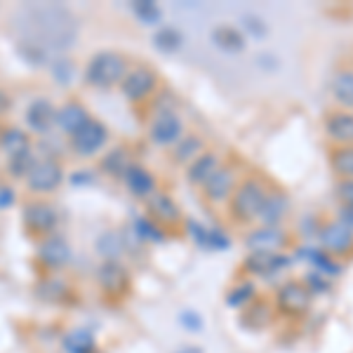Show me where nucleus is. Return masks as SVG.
Wrapping results in <instances>:
<instances>
[{
  "label": "nucleus",
  "instance_id": "24",
  "mask_svg": "<svg viewBox=\"0 0 353 353\" xmlns=\"http://www.w3.org/2000/svg\"><path fill=\"white\" fill-rule=\"evenodd\" d=\"M205 151H208V144H205L203 137L184 134L179 144L174 146V163L176 165H186V168H189V165L193 161H198V158H201Z\"/></svg>",
  "mask_w": 353,
  "mask_h": 353
},
{
  "label": "nucleus",
  "instance_id": "29",
  "mask_svg": "<svg viewBox=\"0 0 353 353\" xmlns=\"http://www.w3.org/2000/svg\"><path fill=\"white\" fill-rule=\"evenodd\" d=\"M254 294H257V290H254L252 281H243L229 290L226 304H229L231 309H245V306H250L254 301Z\"/></svg>",
  "mask_w": 353,
  "mask_h": 353
},
{
  "label": "nucleus",
  "instance_id": "2",
  "mask_svg": "<svg viewBox=\"0 0 353 353\" xmlns=\"http://www.w3.org/2000/svg\"><path fill=\"white\" fill-rule=\"evenodd\" d=\"M271 191L273 184L269 176H264L261 172L243 174V179L238 181L236 191H233L231 201L226 203V212H229L233 224L250 226L254 221H259L261 208H264Z\"/></svg>",
  "mask_w": 353,
  "mask_h": 353
},
{
  "label": "nucleus",
  "instance_id": "40",
  "mask_svg": "<svg viewBox=\"0 0 353 353\" xmlns=\"http://www.w3.org/2000/svg\"><path fill=\"white\" fill-rule=\"evenodd\" d=\"M14 201H17L14 191L10 189V186H0V210H8V208H12Z\"/></svg>",
  "mask_w": 353,
  "mask_h": 353
},
{
  "label": "nucleus",
  "instance_id": "44",
  "mask_svg": "<svg viewBox=\"0 0 353 353\" xmlns=\"http://www.w3.org/2000/svg\"><path fill=\"white\" fill-rule=\"evenodd\" d=\"M8 104H10V101H8V97H5L3 92H0V111H5V109H8Z\"/></svg>",
  "mask_w": 353,
  "mask_h": 353
},
{
  "label": "nucleus",
  "instance_id": "36",
  "mask_svg": "<svg viewBox=\"0 0 353 353\" xmlns=\"http://www.w3.org/2000/svg\"><path fill=\"white\" fill-rule=\"evenodd\" d=\"M50 71H52L54 81L59 85H68L73 81V61H68L66 57H59V59H52L50 64Z\"/></svg>",
  "mask_w": 353,
  "mask_h": 353
},
{
  "label": "nucleus",
  "instance_id": "31",
  "mask_svg": "<svg viewBox=\"0 0 353 353\" xmlns=\"http://www.w3.org/2000/svg\"><path fill=\"white\" fill-rule=\"evenodd\" d=\"M130 165H132V163L128 161V151H125V149H113L111 153H106L104 161H101V170H104L106 174H111V176H123L125 172H128Z\"/></svg>",
  "mask_w": 353,
  "mask_h": 353
},
{
  "label": "nucleus",
  "instance_id": "8",
  "mask_svg": "<svg viewBox=\"0 0 353 353\" xmlns=\"http://www.w3.org/2000/svg\"><path fill=\"white\" fill-rule=\"evenodd\" d=\"M184 134V123L172 109H161L149 125V139L156 146H163V149L176 146Z\"/></svg>",
  "mask_w": 353,
  "mask_h": 353
},
{
  "label": "nucleus",
  "instance_id": "25",
  "mask_svg": "<svg viewBox=\"0 0 353 353\" xmlns=\"http://www.w3.org/2000/svg\"><path fill=\"white\" fill-rule=\"evenodd\" d=\"M212 41L217 48H221L229 54L243 52L245 50V33L236 26H217L212 31Z\"/></svg>",
  "mask_w": 353,
  "mask_h": 353
},
{
  "label": "nucleus",
  "instance_id": "6",
  "mask_svg": "<svg viewBox=\"0 0 353 353\" xmlns=\"http://www.w3.org/2000/svg\"><path fill=\"white\" fill-rule=\"evenodd\" d=\"M318 243H321L323 252H327L334 259H344L353 254V231L346 224H341L339 219H330L321 224Z\"/></svg>",
  "mask_w": 353,
  "mask_h": 353
},
{
  "label": "nucleus",
  "instance_id": "3",
  "mask_svg": "<svg viewBox=\"0 0 353 353\" xmlns=\"http://www.w3.org/2000/svg\"><path fill=\"white\" fill-rule=\"evenodd\" d=\"M128 59L118 52H97L85 68V83L99 90H109L116 85H123L128 76Z\"/></svg>",
  "mask_w": 353,
  "mask_h": 353
},
{
  "label": "nucleus",
  "instance_id": "43",
  "mask_svg": "<svg viewBox=\"0 0 353 353\" xmlns=\"http://www.w3.org/2000/svg\"><path fill=\"white\" fill-rule=\"evenodd\" d=\"M94 181V174H90V170H81L71 176V184H92Z\"/></svg>",
  "mask_w": 353,
  "mask_h": 353
},
{
  "label": "nucleus",
  "instance_id": "18",
  "mask_svg": "<svg viewBox=\"0 0 353 353\" xmlns=\"http://www.w3.org/2000/svg\"><path fill=\"white\" fill-rule=\"evenodd\" d=\"M221 163H224V156H219L217 151H205L198 161H193L189 168H186V179H189L191 186H196V189H203L205 181L210 179L217 170L221 168Z\"/></svg>",
  "mask_w": 353,
  "mask_h": 353
},
{
  "label": "nucleus",
  "instance_id": "19",
  "mask_svg": "<svg viewBox=\"0 0 353 353\" xmlns=\"http://www.w3.org/2000/svg\"><path fill=\"white\" fill-rule=\"evenodd\" d=\"M146 205H149V214H151V219L156 221V224L172 226V224H179V221H181L179 205H176L172 198L168 196V193L156 191L149 201H146Z\"/></svg>",
  "mask_w": 353,
  "mask_h": 353
},
{
  "label": "nucleus",
  "instance_id": "39",
  "mask_svg": "<svg viewBox=\"0 0 353 353\" xmlns=\"http://www.w3.org/2000/svg\"><path fill=\"white\" fill-rule=\"evenodd\" d=\"M337 201L341 205H353V179L337 181Z\"/></svg>",
  "mask_w": 353,
  "mask_h": 353
},
{
  "label": "nucleus",
  "instance_id": "16",
  "mask_svg": "<svg viewBox=\"0 0 353 353\" xmlns=\"http://www.w3.org/2000/svg\"><path fill=\"white\" fill-rule=\"evenodd\" d=\"M123 181L128 186V191L134 198H141V201H149L153 193H156V176L144 165H137V163L130 165L128 172L123 174Z\"/></svg>",
  "mask_w": 353,
  "mask_h": 353
},
{
  "label": "nucleus",
  "instance_id": "13",
  "mask_svg": "<svg viewBox=\"0 0 353 353\" xmlns=\"http://www.w3.org/2000/svg\"><path fill=\"white\" fill-rule=\"evenodd\" d=\"M290 259L285 254H266V252H250V257L243 261V271L252 278H271L285 271Z\"/></svg>",
  "mask_w": 353,
  "mask_h": 353
},
{
  "label": "nucleus",
  "instance_id": "22",
  "mask_svg": "<svg viewBox=\"0 0 353 353\" xmlns=\"http://www.w3.org/2000/svg\"><path fill=\"white\" fill-rule=\"evenodd\" d=\"M57 111L48 99H36L26 109V125L38 134H48L57 125Z\"/></svg>",
  "mask_w": 353,
  "mask_h": 353
},
{
  "label": "nucleus",
  "instance_id": "42",
  "mask_svg": "<svg viewBox=\"0 0 353 353\" xmlns=\"http://www.w3.org/2000/svg\"><path fill=\"white\" fill-rule=\"evenodd\" d=\"M181 325H186L189 330H201V318L196 316V313H191V311H186L184 316H181Z\"/></svg>",
  "mask_w": 353,
  "mask_h": 353
},
{
  "label": "nucleus",
  "instance_id": "30",
  "mask_svg": "<svg viewBox=\"0 0 353 353\" xmlns=\"http://www.w3.org/2000/svg\"><path fill=\"white\" fill-rule=\"evenodd\" d=\"M66 353H94V339L88 330H73L64 337Z\"/></svg>",
  "mask_w": 353,
  "mask_h": 353
},
{
  "label": "nucleus",
  "instance_id": "10",
  "mask_svg": "<svg viewBox=\"0 0 353 353\" xmlns=\"http://www.w3.org/2000/svg\"><path fill=\"white\" fill-rule=\"evenodd\" d=\"M61 181H64V170H61V165L57 163L54 158L36 161L33 170L26 176V186L33 193H50V191H54Z\"/></svg>",
  "mask_w": 353,
  "mask_h": 353
},
{
  "label": "nucleus",
  "instance_id": "28",
  "mask_svg": "<svg viewBox=\"0 0 353 353\" xmlns=\"http://www.w3.org/2000/svg\"><path fill=\"white\" fill-rule=\"evenodd\" d=\"M0 146H3V151L8 153L10 158L21 156V153L31 151V141H28V134L21 132V130H17V128H10V130H5V132L0 134Z\"/></svg>",
  "mask_w": 353,
  "mask_h": 353
},
{
  "label": "nucleus",
  "instance_id": "17",
  "mask_svg": "<svg viewBox=\"0 0 353 353\" xmlns=\"http://www.w3.org/2000/svg\"><path fill=\"white\" fill-rule=\"evenodd\" d=\"M332 101L339 106V111H353V66L341 64L332 76Z\"/></svg>",
  "mask_w": 353,
  "mask_h": 353
},
{
  "label": "nucleus",
  "instance_id": "27",
  "mask_svg": "<svg viewBox=\"0 0 353 353\" xmlns=\"http://www.w3.org/2000/svg\"><path fill=\"white\" fill-rule=\"evenodd\" d=\"M97 252L104 257V261H118L125 252V238L118 231H104L97 238Z\"/></svg>",
  "mask_w": 353,
  "mask_h": 353
},
{
  "label": "nucleus",
  "instance_id": "1",
  "mask_svg": "<svg viewBox=\"0 0 353 353\" xmlns=\"http://www.w3.org/2000/svg\"><path fill=\"white\" fill-rule=\"evenodd\" d=\"M17 21H24L31 33L19 38V54L26 61L43 64L50 50H66L76 43V19L61 5H28L17 12Z\"/></svg>",
  "mask_w": 353,
  "mask_h": 353
},
{
  "label": "nucleus",
  "instance_id": "38",
  "mask_svg": "<svg viewBox=\"0 0 353 353\" xmlns=\"http://www.w3.org/2000/svg\"><path fill=\"white\" fill-rule=\"evenodd\" d=\"M243 28L250 33L252 38H257V41H261V38H266V33H269V28H266V24L261 19H257V17L248 14L243 17Z\"/></svg>",
  "mask_w": 353,
  "mask_h": 353
},
{
  "label": "nucleus",
  "instance_id": "37",
  "mask_svg": "<svg viewBox=\"0 0 353 353\" xmlns=\"http://www.w3.org/2000/svg\"><path fill=\"white\" fill-rule=\"evenodd\" d=\"M64 292H66V288H64V283H59V281H43L41 285H38V297L45 301H59L64 297Z\"/></svg>",
  "mask_w": 353,
  "mask_h": 353
},
{
  "label": "nucleus",
  "instance_id": "11",
  "mask_svg": "<svg viewBox=\"0 0 353 353\" xmlns=\"http://www.w3.org/2000/svg\"><path fill=\"white\" fill-rule=\"evenodd\" d=\"M97 283L111 299H123L130 292V273L121 261H104L97 271Z\"/></svg>",
  "mask_w": 353,
  "mask_h": 353
},
{
  "label": "nucleus",
  "instance_id": "34",
  "mask_svg": "<svg viewBox=\"0 0 353 353\" xmlns=\"http://www.w3.org/2000/svg\"><path fill=\"white\" fill-rule=\"evenodd\" d=\"M33 165H36V158H33V153H21V156H14L10 158L8 163V172L10 176H14V179H26L28 172L33 170Z\"/></svg>",
  "mask_w": 353,
  "mask_h": 353
},
{
  "label": "nucleus",
  "instance_id": "7",
  "mask_svg": "<svg viewBox=\"0 0 353 353\" xmlns=\"http://www.w3.org/2000/svg\"><path fill=\"white\" fill-rule=\"evenodd\" d=\"M290 243H292V233L283 226H257V229H250L245 236V248L250 252L283 254V250Z\"/></svg>",
  "mask_w": 353,
  "mask_h": 353
},
{
  "label": "nucleus",
  "instance_id": "4",
  "mask_svg": "<svg viewBox=\"0 0 353 353\" xmlns=\"http://www.w3.org/2000/svg\"><path fill=\"white\" fill-rule=\"evenodd\" d=\"M313 292L304 281H285L276 290V309L285 318H301L311 311Z\"/></svg>",
  "mask_w": 353,
  "mask_h": 353
},
{
  "label": "nucleus",
  "instance_id": "5",
  "mask_svg": "<svg viewBox=\"0 0 353 353\" xmlns=\"http://www.w3.org/2000/svg\"><path fill=\"white\" fill-rule=\"evenodd\" d=\"M243 179V172L233 161H224L221 168L205 181L203 186V198L208 201L210 205H221V203H229L233 191H236L238 181Z\"/></svg>",
  "mask_w": 353,
  "mask_h": 353
},
{
  "label": "nucleus",
  "instance_id": "15",
  "mask_svg": "<svg viewBox=\"0 0 353 353\" xmlns=\"http://www.w3.org/2000/svg\"><path fill=\"white\" fill-rule=\"evenodd\" d=\"M57 210L48 203H28L24 208V226L33 233H48L52 236L57 229Z\"/></svg>",
  "mask_w": 353,
  "mask_h": 353
},
{
  "label": "nucleus",
  "instance_id": "14",
  "mask_svg": "<svg viewBox=\"0 0 353 353\" xmlns=\"http://www.w3.org/2000/svg\"><path fill=\"white\" fill-rule=\"evenodd\" d=\"M330 144L334 146H353V111H330L323 121Z\"/></svg>",
  "mask_w": 353,
  "mask_h": 353
},
{
  "label": "nucleus",
  "instance_id": "35",
  "mask_svg": "<svg viewBox=\"0 0 353 353\" xmlns=\"http://www.w3.org/2000/svg\"><path fill=\"white\" fill-rule=\"evenodd\" d=\"M134 231H137V236L144 238V241H163V238H165V231L161 229V224H156L151 217L149 219H146V217L137 219Z\"/></svg>",
  "mask_w": 353,
  "mask_h": 353
},
{
  "label": "nucleus",
  "instance_id": "33",
  "mask_svg": "<svg viewBox=\"0 0 353 353\" xmlns=\"http://www.w3.org/2000/svg\"><path fill=\"white\" fill-rule=\"evenodd\" d=\"M153 43H156V48L161 50V52L170 54V52H176V50L181 48V43H184V36H181L176 28L172 26H165L161 31L153 36Z\"/></svg>",
  "mask_w": 353,
  "mask_h": 353
},
{
  "label": "nucleus",
  "instance_id": "23",
  "mask_svg": "<svg viewBox=\"0 0 353 353\" xmlns=\"http://www.w3.org/2000/svg\"><path fill=\"white\" fill-rule=\"evenodd\" d=\"M88 123H90V113L81 101H66V104L57 111V125L71 137Z\"/></svg>",
  "mask_w": 353,
  "mask_h": 353
},
{
  "label": "nucleus",
  "instance_id": "41",
  "mask_svg": "<svg viewBox=\"0 0 353 353\" xmlns=\"http://www.w3.org/2000/svg\"><path fill=\"white\" fill-rule=\"evenodd\" d=\"M337 219L341 221V224H346V226H349V229L353 231V205H339Z\"/></svg>",
  "mask_w": 353,
  "mask_h": 353
},
{
  "label": "nucleus",
  "instance_id": "12",
  "mask_svg": "<svg viewBox=\"0 0 353 353\" xmlns=\"http://www.w3.org/2000/svg\"><path fill=\"white\" fill-rule=\"evenodd\" d=\"M106 139H109V130L99 121L90 118V123L83 125V128L71 137V149L81 158H90L106 144Z\"/></svg>",
  "mask_w": 353,
  "mask_h": 353
},
{
  "label": "nucleus",
  "instance_id": "20",
  "mask_svg": "<svg viewBox=\"0 0 353 353\" xmlns=\"http://www.w3.org/2000/svg\"><path fill=\"white\" fill-rule=\"evenodd\" d=\"M288 212H290L288 193L273 186V191L269 193V198H266L264 208H261L257 224L259 226H283V219L288 217Z\"/></svg>",
  "mask_w": 353,
  "mask_h": 353
},
{
  "label": "nucleus",
  "instance_id": "21",
  "mask_svg": "<svg viewBox=\"0 0 353 353\" xmlns=\"http://www.w3.org/2000/svg\"><path fill=\"white\" fill-rule=\"evenodd\" d=\"M38 257L48 269H61L71 261V248H68L66 238L61 236H48L38 248Z\"/></svg>",
  "mask_w": 353,
  "mask_h": 353
},
{
  "label": "nucleus",
  "instance_id": "9",
  "mask_svg": "<svg viewBox=\"0 0 353 353\" xmlns=\"http://www.w3.org/2000/svg\"><path fill=\"white\" fill-rule=\"evenodd\" d=\"M156 88H158V73L153 71L151 66H134V68H130L128 76H125L121 92L128 101L139 104V101L149 99V97L156 92Z\"/></svg>",
  "mask_w": 353,
  "mask_h": 353
},
{
  "label": "nucleus",
  "instance_id": "32",
  "mask_svg": "<svg viewBox=\"0 0 353 353\" xmlns=\"http://www.w3.org/2000/svg\"><path fill=\"white\" fill-rule=\"evenodd\" d=\"M132 12L146 26H158L163 21V10L151 0H137V3H132Z\"/></svg>",
  "mask_w": 353,
  "mask_h": 353
},
{
  "label": "nucleus",
  "instance_id": "26",
  "mask_svg": "<svg viewBox=\"0 0 353 353\" xmlns=\"http://www.w3.org/2000/svg\"><path fill=\"white\" fill-rule=\"evenodd\" d=\"M330 170L339 181L353 179V146H332V151H330Z\"/></svg>",
  "mask_w": 353,
  "mask_h": 353
}]
</instances>
